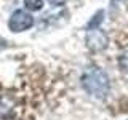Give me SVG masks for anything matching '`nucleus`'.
Here are the masks:
<instances>
[{
  "mask_svg": "<svg viewBox=\"0 0 128 120\" xmlns=\"http://www.w3.org/2000/svg\"><path fill=\"white\" fill-rule=\"evenodd\" d=\"M86 46L90 48L91 51L98 53V51H102L104 48L107 46L109 43V38H107V34L101 29H93V30H88L86 34Z\"/></svg>",
  "mask_w": 128,
  "mask_h": 120,
  "instance_id": "7ed1b4c3",
  "label": "nucleus"
},
{
  "mask_svg": "<svg viewBox=\"0 0 128 120\" xmlns=\"http://www.w3.org/2000/svg\"><path fill=\"white\" fill-rule=\"evenodd\" d=\"M24 5L30 11H40L43 8V0H24Z\"/></svg>",
  "mask_w": 128,
  "mask_h": 120,
  "instance_id": "423d86ee",
  "label": "nucleus"
},
{
  "mask_svg": "<svg viewBox=\"0 0 128 120\" xmlns=\"http://www.w3.org/2000/svg\"><path fill=\"white\" fill-rule=\"evenodd\" d=\"M64 2H66V0H48V3H51V5H56V6H58V5H62Z\"/></svg>",
  "mask_w": 128,
  "mask_h": 120,
  "instance_id": "6e6552de",
  "label": "nucleus"
},
{
  "mask_svg": "<svg viewBox=\"0 0 128 120\" xmlns=\"http://www.w3.org/2000/svg\"><path fill=\"white\" fill-rule=\"evenodd\" d=\"M118 66L122 70H125L128 74V50H125L122 54L118 56Z\"/></svg>",
  "mask_w": 128,
  "mask_h": 120,
  "instance_id": "0eeeda50",
  "label": "nucleus"
},
{
  "mask_svg": "<svg viewBox=\"0 0 128 120\" xmlns=\"http://www.w3.org/2000/svg\"><path fill=\"white\" fill-rule=\"evenodd\" d=\"M34 26V18L32 14H29L27 11L24 10H16L11 13L10 19H8V27H10L11 32H22V30H27Z\"/></svg>",
  "mask_w": 128,
  "mask_h": 120,
  "instance_id": "f03ea898",
  "label": "nucleus"
},
{
  "mask_svg": "<svg viewBox=\"0 0 128 120\" xmlns=\"http://www.w3.org/2000/svg\"><path fill=\"white\" fill-rule=\"evenodd\" d=\"M82 86L88 94L94 98H104L110 90V82L101 67L90 66L82 74Z\"/></svg>",
  "mask_w": 128,
  "mask_h": 120,
  "instance_id": "f257e3e1",
  "label": "nucleus"
},
{
  "mask_svg": "<svg viewBox=\"0 0 128 120\" xmlns=\"http://www.w3.org/2000/svg\"><path fill=\"white\" fill-rule=\"evenodd\" d=\"M102 18H104V11L99 10L98 13H96L93 18H91V21L86 24V30H93V29H99V24L102 22Z\"/></svg>",
  "mask_w": 128,
  "mask_h": 120,
  "instance_id": "39448f33",
  "label": "nucleus"
},
{
  "mask_svg": "<svg viewBox=\"0 0 128 120\" xmlns=\"http://www.w3.org/2000/svg\"><path fill=\"white\" fill-rule=\"evenodd\" d=\"M13 109V101L10 98H3L0 96V118H3L5 115H8V112Z\"/></svg>",
  "mask_w": 128,
  "mask_h": 120,
  "instance_id": "20e7f679",
  "label": "nucleus"
}]
</instances>
